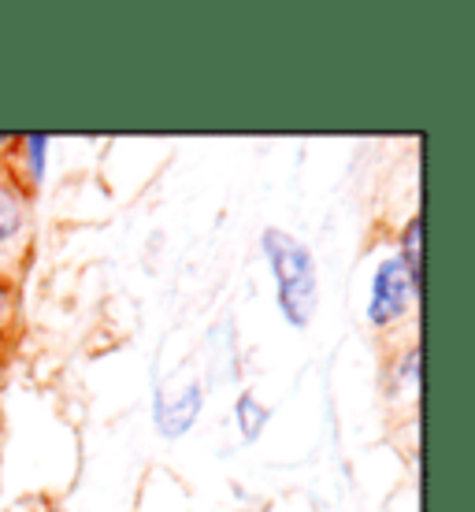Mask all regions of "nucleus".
<instances>
[{
  "mask_svg": "<svg viewBox=\"0 0 475 512\" xmlns=\"http://www.w3.org/2000/svg\"><path fill=\"white\" fill-rule=\"evenodd\" d=\"M409 290H412V279L405 264L401 260H383L379 271H375V282H372V323H390L398 320L401 312L409 308Z\"/></svg>",
  "mask_w": 475,
  "mask_h": 512,
  "instance_id": "obj_2",
  "label": "nucleus"
},
{
  "mask_svg": "<svg viewBox=\"0 0 475 512\" xmlns=\"http://www.w3.org/2000/svg\"><path fill=\"white\" fill-rule=\"evenodd\" d=\"M30 160H34V175H41V149H45V138H30Z\"/></svg>",
  "mask_w": 475,
  "mask_h": 512,
  "instance_id": "obj_7",
  "label": "nucleus"
},
{
  "mask_svg": "<svg viewBox=\"0 0 475 512\" xmlns=\"http://www.w3.org/2000/svg\"><path fill=\"white\" fill-rule=\"evenodd\" d=\"M264 253L279 275V301H283L286 320L305 327L316 312V268H312L309 249L294 242L290 234L268 231L264 234Z\"/></svg>",
  "mask_w": 475,
  "mask_h": 512,
  "instance_id": "obj_1",
  "label": "nucleus"
},
{
  "mask_svg": "<svg viewBox=\"0 0 475 512\" xmlns=\"http://www.w3.org/2000/svg\"><path fill=\"white\" fill-rule=\"evenodd\" d=\"M405 271H409V279L420 286V219H412L409 231H405Z\"/></svg>",
  "mask_w": 475,
  "mask_h": 512,
  "instance_id": "obj_5",
  "label": "nucleus"
},
{
  "mask_svg": "<svg viewBox=\"0 0 475 512\" xmlns=\"http://www.w3.org/2000/svg\"><path fill=\"white\" fill-rule=\"evenodd\" d=\"M264 420H268V412L260 409L253 397L245 394L242 401H238V423H242V435L245 438H257L260 427H264Z\"/></svg>",
  "mask_w": 475,
  "mask_h": 512,
  "instance_id": "obj_4",
  "label": "nucleus"
},
{
  "mask_svg": "<svg viewBox=\"0 0 475 512\" xmlns=\"http://www.w3.org/2000/svg\"><path fill=\"white\" fill-rule=\"evenodd\" d=\"M19 231V205L0 190V238H12Z\"/></svg>",
  "mask_w": 475,
  "mask_h": 512,
  "instance_id": "obj_6",
  "label": "nucleus"
},
{
  "mask_svg": "<svg viewBox=\"0 0 475 512\" xmlns=\"http://www.w3.org/2000/svg\"><path fill=\"white\" fill-rule=\"evenodd\" d=\"M197 409H201V386H190V390H186V397H182V405H175L171 412L156 409V416H160V427H164L167 435H182V431L193 423Z\"/></svg>",
  "mask_w": 475,
  "mask_h": 512,
  "instance_id": "obj_3",
  "label": "nucleus"
}]
</instances>
